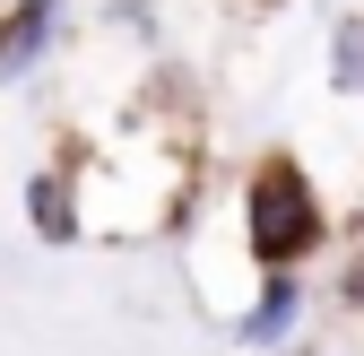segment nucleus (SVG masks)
I'll list each match as a JSON object with an SVG mask.
<instances>
[{"instance_id":"obj_5","label":"nucleus","mask_w":364,"mask_h":356,"mask_svg":"<svg viewBox=\"0 0 364 356\" xmlns=\"http://www.w3.org/2000/svg\"><path fill=\"white\" fill-rule=\"evenodd\" d=\"M347 295H355V304H364V261H355V270H347Z\"/></svg>"},{"instance_id":"obj_4","label":"nucleus","mask_w":364,"mask_h":356,"mask_svg":"<svg viewBox=\"0 0 364 356\" xmlns=\"http://www.w3.org/2000/svg\"><path fill=\"white\" fill-rule=\"evenodd\" d=\"M26 217H35L43 244H70L78 235V209H70V183H61V174H35V183H26Z\"/></svg>"},{"instance_id":"obj_1","label":"nucleus","mask_w":364,"mask_h":356,"mask_svg":"<svg viewBox=\"0 0 364 356\" xmlns=\"http://www.w3.org/2000/svg\"><path fill=\"white\" fill-rule=\"evenodd\" d=\"M243 226H252V261L269 270H295V261L321 244V200L295 165H260L252 192H243Z\"/></svg>"},{"instance_id":"obj_2","label":"nucleus","mask_w":364,"mask_h":356,"mask_svg":"<svg viewBox=\"0 0 364 356\" xmlns=\"http://www.w3.org/2000/svg\"><path fill=\"white\" fill-rule=\"evenodd\" d=\"M53 18H61V0H18V18L0 26V78H26L43 61V43H53Z\"/></svg>"},{"instance_id":"obj_3","label":"nucleus","mask_w":364,"mask_h":356,"mask_svg":"<svg viewBox=\"0 0 364 356\" xmlns=\"http://www.w3.org/2000/svg\"><path fill=\"white\" fill-rule=\"evenodd\" d=\"M295 313H304V287H295V278L278 270V278L260 287V304L243 313V339H252V347H278V339L295 330Z\"/></svg>"}]
</instances>
